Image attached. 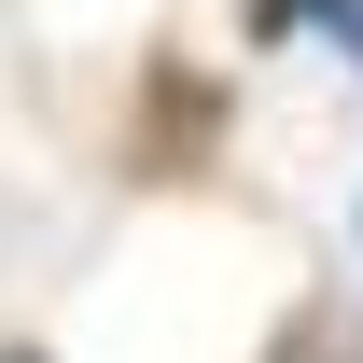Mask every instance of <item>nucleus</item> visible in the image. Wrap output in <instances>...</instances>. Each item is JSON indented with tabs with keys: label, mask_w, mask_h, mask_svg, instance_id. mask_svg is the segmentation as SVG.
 <instances>
[{
	"label": "nucleus",
	"mask_w": 363,
	"mask_h": 363,
	"mask_svg": "<svg viewBox=\"0 0 363 363\" xmlns=\"http://www.w3.org/2000/svg\"><path fill=\"white\" fill-rule=\"evenodd\" d=\"M252 43H350L363 70V0H252Z\"/></svg>",
	"instance_id": "f257e3e1"
},
{
	"label": "nucleus",
	"mask_w": 363,
	"mask_h": 363,
	"mask_svg": "<svg viewBox=\"0 0 363 363\" xmlns=\"http://www.w3.org/2000/svg\"><path fill=\"white\" fill-rule=\"evenodd\" d=\"M0 363H43V350H0Z\"/></svg>",
	"instance_id": "f03ea898"
}]
</instances>
